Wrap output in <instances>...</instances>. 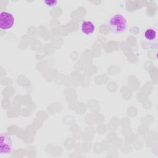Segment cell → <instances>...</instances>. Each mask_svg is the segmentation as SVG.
<instances>
[{
	"instance_id": "cell-4",
	"label": "cell",
	"mask_w": 158,
	"mask_h": 158,
	"mask_svg": "<svg viewBox=\"0 0 158 158\" xmlns=\"http://www.w3.org/2000/svg\"><path fill=\"white\" fill-rule=\"evenodd\" d=\"M81 31L85 35H91L95 30L94 24L90 20H84L81 22L80 25Z\"/></svg>"
},
{
	"instance_id": "cell-6",
	"label": "cell",
	"mask_w": 158,
	"mask_h": 158,
	"mask_svg": "<svg viewBox=\"0 0 158 158\" xmlns=\"http://www.w3.org/2000/svg\"><path fill=\"white\" fill-rule=\"evenodd\" d=\"M43 2L46 6L49 7H56L58 3V1L56 0H45V1H43Z\"/></svg>"
},
{
	"instance_id": "cell-2",
	"label": "cell",
	"mask_w": 158,
	"mask_h": 158,
	"mask_svg": "<svg viewBox=\"0 0 158 158\" xmlns=\"http://www.w3.org/2000/svg\"><path fill=\"white\" fill-rule=\"evenodd\" d=\"M15 24V17L14 15L6 10H2L0 13V28L2 30H10Z\"/></svg>"
},
{
	"instance_id": "cell-3",
	"label": "cell",
	"mask_w": 158,
	"mask_h": 158,
	"mask_svg": "<svg viewBox=\"0 0 158 158\" xmlns=\"http://www.w3.org/2000/svg\"><path fill=\"white\" fill-rule=\"evenodd\" d=\"M0 153L8 154L12 151V141L11 137L7 133H2L0 136Z\"/></svg>"
},
{
	"instance_id": "cell-1",
	"label": "cell",
	"mask_w": 158,
	"mask_h": 158,
	"mask_svg": "<svg viewBox=\"0 0 158 158\" xmlns=\"http://www.w3.org/2000/svg\"><path fill=\"white\" fill-rule=\"evenodd\" d=\"M108 25L110 31L115 34L124 32L128 27L127 18L121 13H115L108 20Z\"/></svg>"
},
{
	"instance_id": "cell-5",
	"label": "cell",
	"mask_w": 158,
	"mask_h": 158,
	"mask_svg": "<svg viewBox=\"0 0 158 158\" xmlns=\"http://www.w3.org/2000/svg\"><path fill=\"white\" fill-rule=\"evenodd\" d=\"M144 37L149 41H152L156 38V32L152 28H148L144 32Z\"/></svg>"
}]
</instances>
